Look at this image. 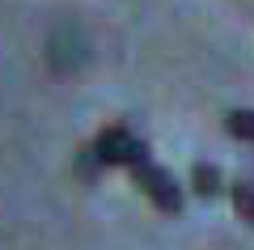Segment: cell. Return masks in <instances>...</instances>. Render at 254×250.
I'll list each match as a JSON object with an SVG mask.
<instances>
[{"label":"cell","mask_w":254,"mask_h":250,"mask_svg":"<svg viewBox=\"0 0 254 250\" xmlns=\"http://www.w3.org/2000/svg\"><path fill=\"white\" fill-rule=\"evenodd\" d=\"M89 157L98 161V170L102 166H127V170H131L136 161L148 157V144L140 140V136H131L123 123H115V127H106V132L89 144Z\"/></svg>","instance_id":"cell-1"},{"label":"cell","mask_w":254,"mask_h":250,"mask_svg":"<svg viewBox=\"0 0 254 250\" xmlns=\"http://www.w3.org/2000/svg\"><path fill=\"white\" fill-rule=\"evenodd\" d=\"M131 174H136V182H140V191H144L148 199H153V208L157 212H178L182 208V187L174 182V174L170 170H161L153 157H144V161H136L131 166Z\"/></svg>","instance_id":"cell-2"},{"label":"cell","mask_w":254,"mask_h":250,"mask_svg":"<svg viewBox=\"0 0 254 250\" xmlns=\"http://www.w3.org/2000/svg\"><path fill=\"white\" fill-rule=\"evenodd\" d=\"M190 182H195V191H199L203 199H216L220 191H225V178H220L216 166H208V161H199L195 170H190Z\"/></svg>","instance_id":"cell-3"},{"label":"cell","mask_w":254,"mask_h":250,"mask_svg":"<svg viewBox=\"0 0 254 250\" xmlns=\"http://www.w3.org/2000/svg\"><path fill=\"white\" fill-rule=\"evenodd\" d=\"M233 208H237V216H242L246 225H254V182L250 178H242V182H233Z\"/></svg>","instance_id":"cell-4"},{"label":"cell","mask_w":254,"mask_h":250,"mask_svg":"<svg viewBox=\"0 0 254 250\" xmlns=\"http://www.w3.org/2000/svg\"><path fill=\"white\" fill-rule=\"evenodd\" d=\"M225 127H229V136H237V140H254V110H229Z\"/></svg>","instance_id":"cell-5"}]
</instances>
